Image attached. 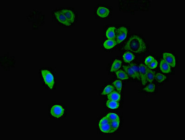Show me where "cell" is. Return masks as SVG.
<instances>
[{
	"label": "cell",
	"mask_w": 185,
	"mask_h": 140,
	"mask_svg": "<svg viewBox=\"0 0 185 140\" xmlns=\"http://www.w3.org/2000/svg\"><path fill=\"white\" fill-rule=\"evenodd\" d=\"M124 49L125 50L134 53H140L146 50L147 46L142 38L137 35H134L131 36L125 45Z\"/></svg>",
	"instance_id": "obj_1"
},
{
	"label": "cell",
	"mask_w": 185,
	"mask_h": 140,
	"mask_svg": "<svg viewBox=\"0 0 185 140\" xmlns=\"http://www.w3.org/2000/svg\"><path fill=\"white\" fill-rule=\"evenodd\" d=\"M42 78L45 84L50 89H53L55 84V79L53 75L48 70H43L41 71Z\"/></svg>",
	"instance_id": "obj_2"
},
{
	"label": "cell",
	"mask_w": 185,
	"mask_h": 140,
	"mask_svg": "<svg viewBox=\"0 0 185 140\" xmlns=\"http://www.w3.org/2000/svg\"><path fill=\"white\" fill-rule=\"evenodd\" d=\"M128 29L125 27H121L116 29V40L117 44L122 43L124 41L128 35Z\"/></svg>",
	"instance_id": "obj_3"
},
{
	"label": "cell",
	"mask_w": 185,
	"mask_h": 140,
	"mask_svg": "<svg viewBox=\"0 0 185 140\" xmlns=\"http://www.w3.org/2000/svg\"><path fill=\"white\" fill-rule=\"evenodd\" d=\"M65 109L60 105H54L51 108L50 114L51 115L55 118H60L63 116Z\"/></svg>",
	"instance_id": "obj_4"
},
{
	"label": "cell",
	"mask_w": 185,
	"mask_h": 140,
	"mask_svg": "<svg viewBox=\"0 0 185 140\" xmlns=\"http://www.w3.org/2000/svg\"><path fill=\"white\" fill-rule=\"evenodd\" d=\"M162 58L170 66L174 67L176 65V59L173 54L170 53L165 52L162 54Z\"/></svg>",
	"instance_id": "obj_5"
},
{
	"label": "cell",
	"mask_w": 185,
	"mask_h": 140,
	"mask_svg": "<svg viewBox=\"0 0 185 140\" xmlns=\"http://www.w3.org/2000/svg\"><path fill=\"white\" fill-rule=\"evenodd\" d=\"M139 68L140 75V80L142 81V85H146L147 82L146 81V75H147V68L148 67L144 64H141L139 66Z\"/></svg>",
	"instance_id": "obj_6"
},
{
	"label": "cell",
	"mask_w": 185,
	"mask_h": 140,
	"mask_svg": "<svg viewBox=\"0 0 185 140\" xmlns=\"http://www.w3.org/2000/svg\"><path fill=\"white\" fill-rule=\"evenodd\" d=\"M55 15L56 19L59 23L66 26H70L71 25V23L67 20L66 16H65L61 12V11L55 12Z\"/></svg>",
	"instance_id": "obj_7"
},
{
	"label": "cell",
	"mask_w": 185,
	"mask_h": 140,
	"mask_svg": "<svg viewBox=\"0 0 185 140\" xmlns=\"http://www.w3.org/2000/svg\"><path fill=\"white\" fill-rule=\"evenodd\" d=\"M61 12L62 13L66 16L67 20L72 24L75 21V15L73 11L70 10L69 9H63L61 11Z\"/></svg>",
	"instance_id": "obj_8"
},
{
	"label": "cell",
	"mask_w": 185,
	"mask_h": 140,
	"mask_svg": "<svg viewBox=\"0 0 185 140\" xmlns=\"http://www.w3.org/2000/svg\"><path fill=\"white\" fill-rule=\"evenodd\" d=\"M110 9L108 8H105L104 7L100 6L97 9V15L100 18H107L110 15Z\"/></svg>",
	"instance_id": "obj_9"
},
{
	"label": "cell",
	"mask_w": 185,
	"mask_h": 140,
	"mask_svg": "<svg viewBox=\"0 0 185 140\" xmlns=\"http://www.w3.org/2000/svg\"><path fill=\"white\" fill-rule=\"evenodd\" d=\"M160 69L164 73H169L171 72V66L163 59L160 61Z\"/></svg>",
	"instance_id": "obj_10"
},
{
	"label": "cell",
	"mask_w": 185,
	"mask_h": 140,
	"mask_svg": "<svg viewBox=\"0 0 185 140\" xmlns=\"http://www.w3.org/2000/svg\"><path fill=\"white\" fill-rule=\"evenodd\" d=\"M108 100H114V101L119 102L121 100V94L118 92L113 91L111 93L108 94Z\"/></svg>",
	"instance_id": "obj_11"
},
{
	"label": "cell",
	"mask_w": 185,
	"mask_h": 140,
	"mask_svg": "<svg viewBox=\"0 0 185 140\" xmlns=\"http://www.w3.org/2000/svg\"><path fill=\"white\" fill-rule=\"evenodd\" d=\"M106 36L108 39H116V28L111 27L108 28L106 32Z\"/></svg>",
	"instance_id": "obj_12"
},
{
	"label": "cell",
	"mask_w": 185,
	"mask_h": 140,
	"mask_svg": "<svg viewBox=\"0 0 185 140\" xmlns=\"http://www.w3.org/2000/svg\"><path fill=\"white\" fill-rule=\"evenodd\" d=\"M118 44L117 42L115 40L113 39H108L106 40L103 44V46L107 50L111 49L114 47L115 46Z\"/></svg>",
	"instance_id": "obj_13"
},
{
	"label": "cell",
	"mask_w": 185,
	"mask_h": 140,
	"mask_svg": "<svg viewBox=\"0 0 185 140\" xmlns=\"http://www.w3.org/2000/svg\"><path fill=\"white\" fill-rule=\"evenodd\" d=\"M155 72L147 68V75H146V81L152 83L155 78Z\"/></svg>",
	"instance_id": "obj_14"
},
{
	"label": "cell",
	"mask_w": 185,
	"mask_h": 140,
	"mask_svg": "<svg viewBox=\"0 0 185 140\" xmlns=\"http://www.w3.org/2000/svg\"><path fill=\"white\" fill-rule=\"evenodd\" d=\"M123 58V60L125 62L129 63L134 60L135 59V56L132 52H131L130 51H128L124 54Z\"/></svg>",
	"instance_id": "obj_15"
},
{
	"label": "cell",
	"mask_w": 185,
	"mask_h": 140,
	"mask_svg": "<svg viewBox=\"0 0 185 140\" xmlns=\"http://www.w3.org/2000/svg\"><path fill=\"white\" fill-rule=\"evenodd\" d=\"M122 61L119 59H116L114 61L111 68V72H116L121 68L122 66Z\"/></svg>",
	"instance_id": "obj_16"
},
{
	"label": "cell",
	"mask_w": 185,
	"mask_h": 140,
	"mask_svg": "<svg viewBox=\"0 0 185 140\" xmlns=\"http://www.w3.org/2000/svg\"><path fill=\"white\" fill-rule=\"evenodd\" d=\"M106 106L108 108L110 109H117L120 106L119 102L114 100H107L106 102Z\"/></svg>",
	"instance_id": "obj_17"
},
{
	"label": "cell",
	"mask_w": 185,
	"mask_h": 140,
	"mask_svg": "<svg viewBox=\"0 0 185 140\" xmlns=\"http://www.w3.org/2000/svg\"><path fill=\"white\" fill-rule=\"evenodd\" d=\"M116 75L118 79H121L122 80H126L129 78L127 73L123 70H119L116 71Z\"/></svg>",
	"instance_id": "obj_18"
},
{
	"label": "cell",
	"mask_w": 185,
	"mask_h": 140,
	"mask_svg": "<svg viewBox=\"0 0 185 140\" xmlns=\"http://www.w3.org/2000/svg\"><path fill=\"white\" fill-rule=\"evenodd\" d=\"M123 69L125 70V71L127 73V74L128 75V76L130 77L131 78L133 79H136V75L134 74V72L133 71L132 68L128 65V66H126L123 65Z\"/></svg>",
	"instance_id": "obj_19"
},
{
	"label": "cell",
	"mask_w": 185,
	"mask_h": 140,
	"mask_svg": "<svg viewBox=\"0 0 185 140\" xmlns=\"http://www.w3.org/2000/svg\"><path fill=\"white\" fill-rule=\"evenodd\" d=\"M129 66L133 70L134 74L136 75V79H138V80L140 81V75L139 68V66H137L136 64H134V63L130 64Z\"/></svg>",
	"instance_id": "obj_20"
},
{
	"label": "cell",
	"mask_w": 185,
	"mask_h": 140,
	"mask_svg": "<svg viewBox=\"0 0 185 140\" xmlns=\"http://www.w3.org/2000/svg\"><path fill=\"white\" fill-rule=\"evenodd\" d=\"M99 129L102 132L104 133H112L110 123L104 124V125H100Z\"/></svg>",
	"instance_id": "obj_21"
},
{
	"label": "cell",
	"mask_w": 185,
	"mask_h": 140,
	"mask_svg": "<svg viewBox=\"0 0 185 140\" xmlns=\"http://www.w3.org/2000/svg\"><path fill=\"white\" fill-rule=\"evenodd\" d=\"M120 123V120H114V121L110 122V125L111 128V132H114L117 130V129L119 127Z\"/></svg>",
	"instance_id": "obj_22"
},
{
	"label": "cell",
	"mask_w": 185,
	"mask_h": 140,
	"mask_svg": "<svg viewBox=\"0 0 185 140\" xmlns=\"http://www.w3.org/2000/svg\"><path fill=\"white\" fill-rule=\"evenodd\" d=\"M114 89V87L113 85H107L102 93V94L103 95H108L113 91Z\"/></svg>",
	"instance_id": "obj_23"
},
{
	"label": "cell",
	"mask_w": 185,
	"mask_h": 140,
	"mask_svg": "<svg viewBox=\"0 0 185 140\" xmlns=\"http://www.w3.org/2000/svg\"><path fill=\"white\" fill-rule=\"evenodd\" d=\"M114 86L116 88V89L117 90V92H118L120 94H121V91L122 89V81L120 80H116L114 82Z\"/></svg>",
	"instance_id": "obj_24"
},
{
	"label": "cell",
	"mask_w": 185,
	"mask_h": 140,
	"mask_svg": "<svg viewBox=\"0 0 185 140\" xmlns=\"http://www.w3.org/2000/svg\"><path fill=\"white\" fill-rule=\"evenodd\" d=\"M155 85L154 84L151 83L148 85H147L146 88L143 89V91L148 92V93H153L155 91Z\"/></svg>",
	"instance_id": "obj_25"
},
{
	"label": "cell",
	"mask_w": 185,
	"mask_h": 140,
	"mask_svg": "<svg viewBox=\"0 0 185 140\" xmlns=\"http://www.w3.org/2000/svg\"><path fill=\"white\" fill-rule=\"evenodd\" d=\"M154 79L157 80V81L158 82L162 83L166 79V77L165 75H163L160 73H157L156 74H155Z\"/></svg>",
	"instance_id": "obj_26"
},
{
	"label": "cell",
	"mask_w": 185,
	"mask_h": 140,
	"mask_svg": "<svg viewBox=\"0 0 185 140\" xmlns=\"http://www.w3.org/2000/svg\"><path fill=\"white\" fill-rule=\"evenodd\" d=\"M106 116L108 117V120H110V121H114V120H120V118L118 116V114H114V113H110L108 114Z\"/></svg>",
	"instance_id": "obj_27"
},
{
	"label": "cell",
	"mask_w": 185,
	"mask_h": 140,
	"mask_svg": "<svg viewBox=\"0 0 185 140\" xmlns=\"http://www.w3.org/2000/svg\"><path fill=\"white\" fill-rule=\"evenodd\" d=\"M157 66H158V61L156 59H154V60L152 62L147 65V67L149 69H154L156 68Z\"/></svg>",
	"instance_id": "obj_28"
},
{
	"label": "cell",
	"mask_w": 185,
	"mask_h": 140,
	"mask_svg": "<svg viewBox=\"0 0 185 140\" xmlns=\"http://www.w3.org/2000/svg\"><path fill=\"white\" fill-rule=\"evenodd\" d=\"M110 121L108 120V118L107 116H105L104 117L102 118L101 119V120H100L99 122V126L100 125H104V124H108L110 123Z\"/></svg>",
	"instance_id": "obj_29"
},
{
	"label": "cell",
	"mask_w": 185,
	"mask_h": 140,
	"mask_svg": "<svg viewBox=\"0 0 185 140\" xmlns=\"http://www.w3.org/2000/svg\"><path fill=\"white\" fill-rule=\"evenodd\" d=\"M154 57L151 56H149L146 59L145 61V64L147 66L148 65H149V64H150L154 60Z\"/></svg>",
	"instance_id": "obj_30"
}]
</instances>
